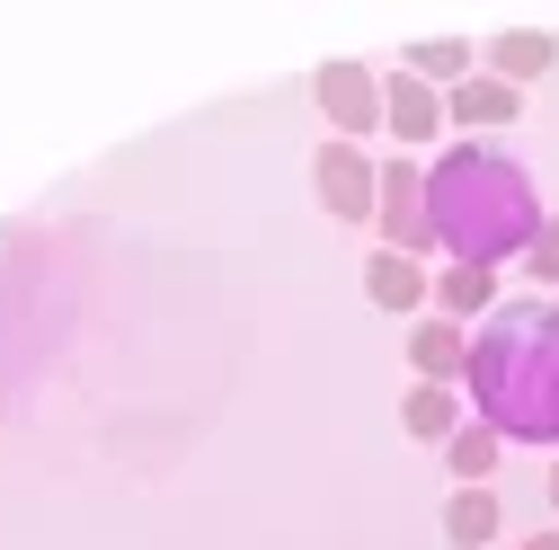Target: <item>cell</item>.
Here are the masks:
<instances>
[{"label":"cell","mask_w":559,"mask_h":550,"mask_svg":"<svg viewBox=\"0 0 559 550\" xmlns=\"http://www.w3.org/2000/svg\"><path fill=\"white\" fill-rule=\"evenodd\" d=\"M462 391L479 408V427H498L507 444H559V302L524 294L488 311L471 328Z\"/></svg>","instance_id":"obj_1"},{"label":"cell","mask_w":559,"mask_h":550,"mask_svg":"<svg viewBox=\"0 0 559 550\" xmlns=\"http://www.w3.org/2000/svg\"><path fill=\"white\" fill-rule=\"evenodd\" d=\"M427 223H436V249H453V266H507L542 231V195L524 160L488 143H453L427 169Z\"/></svg>","instance_id":"obj_2"},{"label":"cell","mask_w":559,"mask_h":550,"mask_svg":"<svg viewBox=\"0 0 559 550\" xmlns=\"http://www.w3.org/2000/svg\"><path fill=\"white\" fill-rule=\"evenodd\" d=\"M373 231H382V249H400V258H427V249H436V223H427V178H417V160H408V152H400V160H382Z\"/></svg>","instance_id":"obj_3"},{"label":"cell","mask_w":559,"mask_h":550,"mask_svg":"<svg viewBox=\"0 0 559 550\" xmlns=\"http://www.w3.org/2000/svg\"><path fill=\"white\" fill-rule=\"evenodd\" d=\"M311 187H320V214H337V223H373L382 160H365V143H320V160H311Z\"/></svg>","instance_id":"obj_4"},{"label":"cell","mask_w":559,"mask_h":550,"mask_svg":"<svg viewBox=\"0 0 559 550\" xmlns=\"http://www.w3.org/2000/svg\"><path fill=\"white\" fill-rule=\"evenodd\" d=\"M320 116L337 124V143H365V133H382V72H365V62H320Z\"/></svg>","instance_id":"obj_5"},{"label":"cell","mask_w":559,"mask_h":550,"mask_svg":"<svg viewBox=\"0 0 559 550\" xmlns=\"http://www.w3.org/2000/svg\"><path fill=\"white\" fill-rule=\"evenodd\" d=\"M382 133L408 143V160H417V143H436V133H444V98L417 81V72H391L382 81Z\"/></svg>","instance_id":"obj_6"},{"label":"cell","mask_w":559,"mask_h":550,"mask_svg":"<svg viewBox=\"0 0 559 550\" xmlns=\"http://www.w3.org/2000/svg\"><path fill=\"white\" fill-rule=\"evenodd\" d=\"M365 294H373V311H400V320H417V302H436V275H427V258L373 249V258H365Z\"/></svg>","instance_id":"obj_7"},{"label":"cell","mask_w":559,"mask_h":550,"mask_svg":"<svg viewBox=\"0 0 559 550\" xmlns=\"http://www.w3.org/2000/svg\"><path fill=\"white\" fill-rule=\"evenodd\" d=\"M515 116H524V89H507L498 72H471L462 89H444V124H462V133H498Z\"/></svg>","instance_id":"obj_8"},{"label":"cell","mask_w":559,"mask_h":550,"mask_svg":"<svg viewBox=\"0 0 559 550\" xmlns=\"http://www.w3.org/2000/svg\"><path fill=\"white\" fill-rule=\"evenodd\" d=\"M462 364H471V328H462V320L427 311V320L408 328V373H417V382H462Z\"/></svg>","instance_id":"obj_9"},{"label":"cell","mask_w":559,"mask_h":550,"mask_svg":"<svg viewBox=\"0 0 559 550\" xmlns=\"http://www.w3.org/2000/svg\"><path fill=\"white\" fill-rule=\"evenodd\" d=\"M488 72H498L507 89L559 72V36H542V27H507V36H488Z\"/></svg>","instance_id":"obj_10"},{"label":"cell","mask_w":559,"mask_h":550,"mask_svg":"<svg viewBox=\"0 0 559 550\" xmlns=\"http://www.w3.org/2000/svg\"><path fill=\"white\" fill-rule=\"evenodd\" d=\"M400 427H408L417 444H453V435H462V391H453V382H408Z\"/></svg>","instance_id":"obj_11"},{"label":"cell","mask_w":559,"mask_h":550,"mask_svg":"<svg viewBox=\"0 0 559 550\" xmlns=\"http://www.w3.org/2000/svg\"><path fill=\"white\" fill-rule=\"evenodd\" d=\"M498 524H507L498 489H453V498H444V541H453V550H488Z\"/></svg>","instance_id":"obj_12"},{"label":"cell","mask_w":559,"mask_h":550,"mask_svg":"<svg viewBox=\"0 0 559 550\" xmlns=\"http://www.w3.org/2000/svg\"><path fill=\"white\" fill-rule=\"evenodd\" d=\"M436 311L444 320H488V311H498V266H444L436 275Z\"/></svg>","instance_id":"obj_13"},{"label":"cell","mask_w":559,"mask_h":550,"mask_svg":"<svg viewBox=\"0 0 559 550\" xmlns=\"http://www.w3.org/2000/svg\"><path fill=\"white\" fill-rule=\"evenodd\" d=\"M498 453H507V435L471 418V427H462V435L444 444V470L462 479V489H488V479H498Z\"/></svg>","instance_id":"obj_14"},{"label":"cell","mask_w":559,"mask_h":550,"mask_svg":"<svg viewBox=\"0 0 559 550\" xmlns=\"http://www.w3.org/2000/svg\"><path fill=\"white\" fill-rule=\"evenodd\" d=\"M471 62H479V45H462V36H436V45H408V72L427 81V89H436V81H444V89H462V81H471Z\"/></svg>","instance_id":"obj_15"},{"label":"cell","mask_w":559,"mask_h":550,"mask_svg":"<svg viewBox=\"0 0 559 550\" xmlns=\"http://www.w3.org/2000/svg\"><path fill=\"white\" fill-rule=\"evenodd\" d=\"M524 266H533V285H559V214H542V231H533Z\"/></svg>","instance_id":"obj_16"},{"label":"cell","mask_w":559,"mask_h":550,"mask_svg":"<svg viewBox=\"0 0 559 550\" xmlns=\"http://www.w3.org/2000/svg\"><path fill=\"white\" fill-rule=\"evenodd\" d=\"M515 550H559V524H550V533H533V541H515Z\"/></svg>","instance_id":"obj_17"},{"label":"cell","mask_w":559,"mask_h":550,"mask_svg":"<svg viewBox=\"0 0 559 550\" xmlns=\"http://www.w3.org/2000/svg\"><path fill=\"white\" fill-rule=\"evenodd\" d=\"M550 506H559V462H550Z\"/></svg>","instance_id":"obj_18"}]
</instances>
